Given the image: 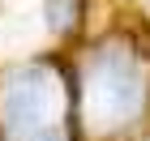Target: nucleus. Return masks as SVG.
I'll return each mask as SVG.
<instances>
[{
	"instance_id": "f257e3e1",
	"label": "nucleus",
	"mask_w": 150,
	"mask_h": 141,
	"mask_svg": "<svg viewBox=\"0 0 150 141\" xmlns=\"http://www.w3.org/2000/svg\"><path fill=\"white\" fill-rule=\"evenodd\" d=\"M0 141H81L73 73L30 60L0 77Z\"/></svg>"
},
{
	"instance_id": "f03ea898",
	"label": "nucleus",
	"mask_w": 150,
	"mask_h": 141,
	"mask_svg": "<svg viewBox=\"0 0 150 141\" xmlns=\"http://www.w3.org/2000/svg\"><path fill=\"white\" fill-rule=\"evenodd\" d=\"M73 107H77V133L86 124L99 133H116L133 124L146 107V69L137 51L120 43L90 51L86 69L73 73Z\"/></svg>"
},
{
	"instance_id": "7ed1b4c3",
	"label": "nucleus",
	"mask_w": 150,
	"mask_h": 141,
	"mask_svg": "<svg viewBox=\"0 0 150 141\" xmlns=\"http://www.w3.org/2000/svg\"><path fill=\"white\" fill-rule=\"evenodd\" d=\"M77 13H81L77 0H47V22H52V30H73L77 26Z\"/></svg>"
}]
</instances>
